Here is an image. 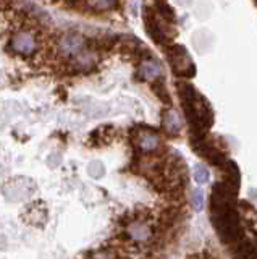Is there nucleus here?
<instances>
[{
  "mask_svg": "<svg viewBox=\"0 0 257 259\" xmlns=\"http://www.w3.org/2000/svg\"><path fill=\"white\" fill-rule=\"evenodd\" d=\"M212 222L223 241L238 243V240L243 237V230L239 227V217L233 207L219 210V212H212Z\"/></svg>",
  "mask_w": 257,
  "mask_h": 259,
  "instance_id": "nucleus-1",
  "label": "nucleus"
},
{
  "mask_svg": "<svg viewBox=\"0 0 257 259\" xmlns=\"http://www.w3.org/2000/svg\"><path fill=\"white\" fill-rule=\"evenodd\" d=\"M168 60H170L172 68L178 76L191 78L196 75V67L184 47H181V46L172 47V51L168 52Z\"/></svg>",
  "mask_w": 257,
  "mask_h": 259,
  "instance_id": "nucleus-2",
  "label": "nucleus"
},
{
  "mask_svg": "<svg viewBox=\"0 0 257 259\" xmlns=\"http://www.w3.org/2000/svg\"><path fill=\"white\" fill-rule=\"evenodd\" d=\"M144 23H146V29L149 32V36L154 39L157 44H165L167 42L168 37H167V34L164 32L162 26L159 24L157 16L152 13L150 10L146 12V18H144Z\"/></svg>",
  "mask_w": 257,
  "mask_h": 259,
  "instance_id": "nucleus-3",
  "label": "nucleus"
},
{
  "mask_svg": "<svg viewBox=\"0 0 257 259\" xmlns=\"http://www.w3.org/2000/svg\"><path fill=\"white\" fill-rule=\"evenodd\" d=\"M12 46L17 52L20 54H31L36 49V37L29 32H18L17 36L13 37Z\"/></svg>",
  "mask_w": 257,
  "mask_h": 259,
  "instance_id": "nucleus-4",
  "label": "nucleus"
},
{
  "mask_svg": "<svg viewBox=\"0 0 257 259\" xmlns=\"http://www.w3.org/2000/svg\"><path fill=\"white\" fill-rule=\"evenodd\" d=\"M136 144L142 152H152L159 148L160 140L156 133L149 132V130H144V132H139V135L136 136Z\"/></svg>",
  "mask_w": 257,
  "mask_h": 259,
  "instance_id": "nucleus-5",
  "label": "nucleus"
},
{
  "mask_svg": "<svg viewBox=\"0 0 257 259\" xmlns=\"http://www.w3.org/2000/svg\"><path fill=\"white\" fill-rule=\"evenodd\" d=\"M84 46V39L79 34H67L65 37H62L60 40V51L67 55L79 54V51Z\"/></svg>",
  "mask_w": 257,
  "mask_h": 259,
  "instance_id": "nucleus-6",
  "label": "nucleus"
},
{
  "mask_svg": "<svg viewBox=\"0 0 257 259\" xmlns=\"http://www.w3.org/2000/svg\"><path fill=\"white\" fill-rule=\"evenodd\" d=\"M162 125L165 128V132L170 136H176L181 132V118L178 115V112L175 110H165L164 112V118H162Z\"/></svg>",
  "mask_w": 257,
  "mask_h": 259,
  "instance_id": "nucleus-7",
  "label": "nucleus"
},
{
  "mask_svg": "<svg viewBox=\"0 0 257 259\" xmlns=\"http://www.w3.org/2000/svg\"><path fill=\"white\" fill-rule=\"evenodd\" d=\"M222 168H223V177H225V183L230 185L231 188L238 190L239 186V170H238V165L235 164V162H223L222 164Z\"/></svg>",
  "mask_w": 257,
  "mask_h": 259,
  "instance_id": "nucleus-8",
  "label": "nucleus"
},
{
  "mask_svg": "<svg viewBox=\"0 0 257 259\" xmlns=\"http://www.w3.org/2000/svg\"><path fill=\"white\" fill-rule=\"evenodd\" d=\"M128 235L136 241H146L150 237V229L142 222H133L128 227Z\"/></svg>",
  "mask_w": 257,
  "mask_h": 259,
  "instance_id": "nucleus-9",
  "label": "nucleus"
},
{
  "mask_svg": "<svg viewBox=\"0 0 257 259\" xmlns=\"http://www.w3.org/2000/svg\"><path fill=\"white\" fill-rule=\"evenodd\" d=\"M139 71L146 79H159L162 76V68H160V65L152 60H144L141 63Z\"/></svg>",
  "mask_w": 257,
  "mask_h": 259,
  "instance_id": "nucleus-10",
  "label": "nucleus"
},
{
  "mask_svg": "<svg viewBox=\"0 0 257 259\" xmlns=\"http://www.w3.org/2000/svg\"><path fill=\"white\" fill-rule=\"evenodd\" d=\"M236 257L238 259H255V249L251 241L238 243L236 246Z\"/></svg>",
  "mask_w": 257,
  "mask_h": 259,
  "instance_id": "nucleus-11",
  "label": "nucleus"
},
{
  "mask_svg": "<svg viewBox=\"0 0 257 259\" xmlns=\"http://www.w3.org/2000/svg\"><path fill=\"white\" fill-rule=\"evenodd\" d=\"M95 60H97V59H95V55L92 52H83V54H79L76 63H78V67L81 70H89V68L94 67Z\"/></svg>",
  "mask_w": 257,
  "mask_h": 259,
  "instance_id": "nucleus-12",
  "label": "nucleus"
},
{
  "mask_svg": "<svg viewBox=\"0 0 257 259\" xmlns=\"http://www.w3.org/2000/svg\"><path fill=\"white\" fill-rule=\"evenodd\" d=\"M154 93H156V96H157L162 102H165V104H170V102H172L170 91L167 89V86H165L164 81H157V83L154 84Z\"/></svg>",
  "mask_w": 257,
  "mask_h": 259,
  "instance_id": "nucleus-13",
  "label": "nucleus"
},
{
  "mask_svg": "<svg viewBox=\"0 0 257 259\" xmlns=\"http://www.w3.org/2000/svg\"><path fill=\"white\" fill-rule=\"evenodd\" d=\"M194 178L197 183H205V182H209V178H211V174H209V170L204 165H196Z\"/></svg>",
  "mask_w": 257,
  "mask_h": 259,
  "instance_id": "nucleus-14",
  "label": "nucleus"
},
{
  "mask_svg": "<svg viewBox=\"0 0 257 259\" xmlns=\"http://www.w3.org/2000/svg\"><path fill=\"white\" fill-rule=\"evenodd\" d=\"M156 8H157V10H162V12H159V15H162L165 20H173V18H175L172 7H168L167 4L160 2V4H157V5H156Z\"/></svg>",
  "mask_w": 257,
  "mask_h": 259,
  "instance_id": "nucleus-15",
  "label": "nucleus"
},
{
  "mask_svg": "<svg viewBox=\"0 0 257 259\" xmlns=\"http://www.w3.org/2000/svg\"><path fill=\"white\" fill-rule=\"evenodd\" d=\"M192 206H194L196 210H200L204 207V194L200 190H196L192 193Z\"/></svg>",
  "mask_w": 257,
  "mask_h": 259,
  "instance_id": "nucleus-16",
  "label": "nucleus"
},
{
  "mask_svg": "<svg viewBox=\"0 0 257 259\" xmlns=\"http://www.w3.org/2000/svg\"><path fill=\"white\" fill-rule=\"evenodd\" d=\"M89 174L95 178H99L104 175V167L100 162H92V164L89 165Z\"/></svg>",
  "mask_w": 257,
  "mask_h": 259,
  "instance_id": "nucleus-17",
  "label": "nucleus"
},
{
  "mask_svg": "<svg viewBox=\"0 0 257 259\" xmlns=\"http://www.w3.org/2000/svg\"><path fill=\"white\" fill-rule=\"evenodd\" d=\"M91 7H97V8H102V10H106V8L115 7V2H94L91 4Z\"/></svg>",
  "mask_w": 257,
  "mask_h": 259,
  "instance_id": "nucleus-18",
  "label": "nucleus"
},
{
  "mask_svg": "<svg viewBox=\"0 0 257 259\" xmlns=\"http://www.w3.org/2000/svg\"><path fill=\"white\" fill-rule=\"evenodd\" d=\"M94 259H112L110 257V254L109 253H100V254H97Z\"/></svg>",
  "mask_w": 257,
  "mask_h": 259,
  "instance_id": "nucleus-19",
  "label": "nucleus"
}]
</instances>
